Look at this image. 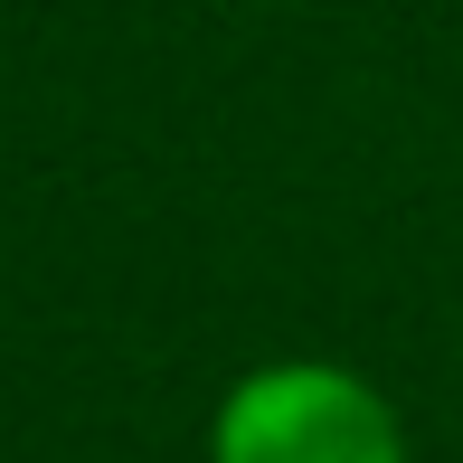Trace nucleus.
I'll return each mask as SVG.
<instances>
[{
  "instance_id": "nucleus-1",
  "label": "nucleus",
  "mask_w": 463,
  "mask_h": 463,
  "mask_svg": "<svg viewBox=\"0 0 463 463\" xmlns=\"http://www.w3.org/2000/svg\"><path fill=\"white\" fill-rule=\"evenodd\" d=\"M208 463H407V426L341 360H265L218 397Z\"/></svg>"
}]
</instances>
